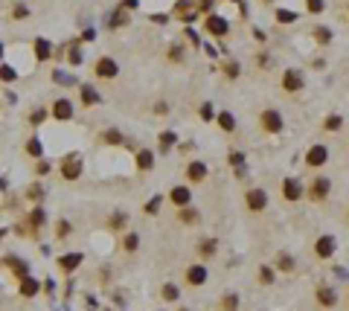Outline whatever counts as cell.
<instances>
[{
    "instance_id": "6da1fadb",
    "label": "cell",
    "mask_w": 349,
    "mask_h": 311,
    "mask_svg": "<svg viewBox=\"0 0 349 311\" xmlns=\"http://www.w3.org/2000/svg\"><path fill=\"white\" fill-rule=\"evenodd\" d=\"M81 169H84V160H81L79 151L67 154V157L61 160V166H58V172H61V177H64V181H79V177H81Z\"/></svg>"
},
{
    "instance_id": "7a4b0ae2",
    "label": "cell",
    "mask_w": 349,
    "mask_h": 311,
    "mask_svg": "<svg viewBox=\"0 0 349 311\" xmlns=\"http://www.w3.org/2000/svg\"><path fill=\"white\" fill-rule=\"evenodd\" d=\"M259 122H262V128H265L268 134H279V131H282V125H285V122H282V114H279V111H274V108H265V111H262V116H259Z\"/></svg>"
},
{
    "instance_id": "3957f363",
    "label": "cell",
    "mask_w": 349,
    "mask_h": 311,
    "mask_svg": "<svg viewBox=\"0 0 349 311\" xmlns=\"http://www.w3.org/2000/svg\"><path fill=\"white\" fill-rule=\"evenodd\" d=\"M329 189H332V181H329V177H323V174H317L312 184H309V198L320 204V201H326V198H329Z\"/></svg>"
},
{
    "instance_id": "277c9868",
    "label": "cell",
    "mask_w": 349,
    "mask_h": 311,
    "mask_svg": "<svg viewBox=\"0 0 349 311\" xmlns=\"http://www.w3.org/2000/svg\"><path fill=\"white\" fill-rule=\"evenodd\" d=\"M93 73H96V79H116V73H119V64H116L111 56H102L96 64H93Z\"/></svg>"
},
{
    "instance_id": "5b68a950",
    "label": "cell",
    "mask_w": 349,
    "mask_h": 311,
    "mask_svg": "<svg viewBox=\"0 0 349 311\" xmlns=\"http://www.w3.org/2000/svg\"><path fill=\"white\" fill-rule=\"evenodd\" d=\"M204 32L215 35V38H224V35L230 32V23H227V18H221V15H207V21H204Z\"/></svg>"
},
{
    "instance_id": "8992f818",
    "label": "cell",
    "mask_w": 349,
    "mask_h": 311,
    "mask_svg": "<svg viewBox=\"0 0 349 311\" xmlns=\"http://www.w3.org/2000/svg\"><path fill=\"white\" fill-rule=\"evenodd\" d=\"M335 250H337L335 236H320V239L314 242V256H317V259H332Z\"/></svg>"
},
{
    "instance_id": "52a82bcc",
    "label": "cell",
    "mask_w": 349,
    "mask_h": 311,
    "mask_svg": "<svg viewBox=\"0 0 349 311\" xmlns=\"http://www.w3.org/2000/svg\"><path fill=\"white\" fill-rule=\"evenodd\" d=\"M326 160H329V149H326V146H320V143H314L312 149L306 151V163H309L312 169H320V166H326Z\"/></svg>"
},
{
    "instance_id": "ba28073f",
    "label": "cell",
    "mask_w": 349,
    "mask_h": 311,
    "mask_svg": "<svg viewBox=\"0 0 349 311\" xmlns=\"http://www.w3.org/2000/svg\"><path fill=\"white\" fill-rule=\"evenodd\" d=\"M244 204H247L250 212H262V209H268V192L265 189H250L244 195Z\"/></svg>"
},
{
    "instance_id": "9c48e42d",
    "label": "cell",
    "mask_w": 349,
    "mask_h": 311,
    "mask_svg": "<svg viewBox=\"0 0 349 311\" xmlns=\"http://www.w3.org/2000/svg\"><path fill=\"white\" fill-rule=\"evenodd\" d=\"M50 114L56 116L58 122H70L73 119V102L70 99H56L53 108H50Z\"/></svg>"
},
{
    "instance_id": "30bf717a",
    "label": "cell",
    "mask_w": 349,
    "mask_h": 311,
    "mask_svg": "<svg viewBox=\"0 0 349 311\" xmlns=\"http://www.w3.org/2000/svg\"><path fill=\"white\" fill-rule=\"evenodd\" d=\"M302 73L300 70H285L282 73V91H288V93H297V91H302Z\"/></svg>"
},
{
    "instance_id": "8fae6325",
    "label": "cell",
    "mask_w": 349,
    "mask_h": 311,
    "mask_svg": "<svg viewBox=\"0 0 349 311\" xmlns=\"http://www.w3.org/2000/svg\"><path fill=\"white\" fill-rule=\"evenodd\" d=\"M282 198H285V201H300L302 198V184L297 177H285V181H282Z\"/></svg>"
},
{
    "instance_id": "7c38bea8",
    "label": "cell",
    "mask_w": 349,
    "mask_h": 311,
    "mask_svg": "<svg viewBox=\"0 0 349 311\" xmlns=\"http://www.w3.org/2000/svg\"><path fill=\"white\" fill-rule=\"evenodd\" d=\"M3 265L9 268L12 274H15V277L18 279H23V277H29V265H26V262H23L21 256H6V259H3Z\"/></svg>"
},
{
    "instance_id": "4fadbf2b",
    "label": "cell",
    "mask_w": 349,
    "mask_h": 311,
    "mask_svg": "<svg viewBox=\"0 0 349 311\" xmlns=\"http://www.w3.org/2000/svg\"><path fill=\"white\" fill-rule=\"evenodd\" d=\"M169 201H172L174 207H189V201H192L189 186H172L169 189Z\"/></svg>"
},
{
    "instance_id": "5bb4252c",
    "label": "cell",
    "mask_w": 349,
    "mask_h": 311,
    "mask_svg": "<svg viewBox=\"0 0 349 311\" xmlns=\"http://www.w3.org/2000/svg\"><path fill=\"white\" fill-rule=\"evenodd\" d=\"M79 99H81V105H88V108L102 102V96H99V91H96L93 84H79Z\"/></svg>"
},
{
    "instance_id": "9a60e30c",
    "label": "cell",
    "mask_w": 349,
    "mask_h": 311,
    "mask_svg": "<svg viewBox=\"0 0 349 311\" xmlns=\"http://www.w3.org/2000/svg\"><path fill=\"white\" fill-rule=\"evenodd\" d=\"M186 181H189V184H201V181H207V166H204L201 160L189 163V166H186Z\"/></svg>"
},
{
    "instance_id": "2e32d148",
    "label": "cell",
    "mask_w": 349,
    "mask_h": 311,
    "mask_svg": "<svg viewBox=\"0 0 349 311\" xmlns=\"http://www.w3.org/2000/svg\"><path fill=\"white\" fill-rule=\"evenodd\" d=\"M317 302H320L323 308H335L337 305V291L329 288V285H320V288H317Z\"/></svg>"
},
{
    "instance_id": "e0dca14e",
    "label": "cell",
    "mask_w": 349,
    "mask_h": 311,
    "mask_svg": "<svg viewBox=\"0 0 349 311\" xmlns=\"http://www.w3.org/2000/svg\"><path fill=\"white\" fill-rule=\"evenodd\" d=\"M172 12H174V18H181V21H192L198 15V6H192L189 0H178Z\"/></svg>"
},
{
    "instance_id": "ac0fdd59",
    "label": "cell",
    "mask_w": 349,
    "mask_h": 311,
    "mask_svg": "<svg viewBox=\"0 0 349 311\" xmlns=\"http://www.w3.org/2000/svg\"><path fill=\"white\" fill-rule=\"evenodd\" d=\"M84 262V256L81 253H64V256H58V268L64 271V274H70V271H76V268Z\"/></svg>"
},
{
    "instance_id": "d6986e66",
    "label": "cell",
    "mask_w": 349,
    "mask_h": 311,
    "mask_svg": "<svg viewBox=\"0 0 349 311\" xmlns=\"http://www.w3.org/2000/svg\"><path fill=\"white\" fill-rule=\"evenodd\" d=\"M32 53L38 61H47V58H53V44L47 41V38H35L32 41Z\"/></svg>"
},
{
    "instance_id": "ffe728a7",
    "label": "cell",
    "mask_w": 349,
    "mask_h": 311,
    "mask_svg": "<svg viewBox=\"0 0 349 311\" xmlns=\"http://www.w3.org/2000/svg\"><path fill=\"white\" fill-rule=\"evenodd\" d=\"M186 282H189V285H204V282H207V268L204 265H192L189 268V271H186Z\"/></svg>"
},
{
    "instance_id": "44dd1931",
    "label": "cell",
    "mask_w": 349,
    "mask_h": 311,
    "mask_svg": "<svg viewBox=\"0 0 349 311\" xmlns=\"http://www.w3.org/2000/svg\"><path fill=\"white\" fill-rule=\"evenodd\" d=\"M137 169L140 172H151V169H154V154H151V149L137 151Z\"/></svg>"
},
{
    "instance_id": "7402d4cb",
    "label": "cell",
    "mask_w": 349,
    "mask_h": 311,
    "mask_svg": "<svg viewBox=\"0 0 349 311\" xmlns=\"http://www.w3.org/2000/svg\"><path fill=\"white\" fill-rule=\"evenodd\" d=\"M215 122H219V128L221 131H227V134L236 131V116H233L230 111H219V114H215Z\"/></svg>"
},
{
    "instance_id": "603a6c76",
    "label": "cell",
    "mask_w": 349,
    "mask_h": 311,
    "mask_svg": "<svg viewBox=\"0 0 349 311\" xmlns=\"http://www.w3.org/2000/svg\"><path fill=\"white\" fill-rule=\"evenodd\" d=\"M128 21H131V15H128V9H125V6H119V9H116L114 15H111V21H108V26H111V29H119V26H125Z\"/></svg>"
},
{
    "instance_id": "cb8c5ba5",
    "label": "cell",
    "mask_w": 349,
    "mask_h": 311,
    "mask_svg": "<svg viewBox=\"0 0 349 311\" xmlns=\"http://www.w3.org/2000/svg\"><path fill=\"white\" fill-rule=\"evenodd\" d=\"M38 291H41L38 279H32V277H23L21 279V297H35Z\"/></svg>"
},
{
    "instance_id": "d4e9b609",
    "label": "cell",
    "mask_w": 349,
    "mask_h": 311,
    "mask_svg": "<svg viewBox=\"0 0 349 311\" xmlns=\"http://www.w3.org/2000/svg\"><path fill=\"white\" fill-rule=\"evenodd\" d=\"M178 218L184 221V224H198V221H201V212H198L195 207H181Z\"/></svg>"
},
{
    "instance_id": "484cf974",
    "label": "cell",
    "mask_w": 349,
    "mask_h": 311,
    "mask_svg": "<svg viewBox=\"0 0 349 311\" xmlns=\"http://www.w3.org/2000/svg\"><path fill=\"white\" fill-rule=\"evenodd\" d=\"M102 143H105V146H122V143H125V137H122L116 128H108V131L102 134Z\"/></svg>"
},
{
    "instance_id": "4316f807",
    "label": "cell",
    "mask_w": 349,
    "mask_h": 311,
    "mask_svg": "<svg viewBox=\"0 0 349 311\" xmlns=\"http://www.w3.org/2000/svg\"><path fill=\"white\" fill-rule=\"evenodd\" d=\"M26 154L35 157V160H41V157H44V146H41V140H38V137H32L29 143H26Z\"/></svg>"
},
{
    "instance_id": "83f0119b",
    "label": "cell",
    "mask_w": 349,
    "mask_h": 311,
    "mask_svg": "<svg viewBox=\"0 0 349 311\" xmlns=\"http://www.w3.org/2000/svg\"><path fill=\"white\" fill-rule=\"evenodd\" d=\"M323 128L326 131H340V128H343V116L340 114H329L323 119Z\"/></svg>"
},
{
    "instance_id": "f1b7e54d",
    "label": "cell",
    "mask_w": 349,
    "mask_h": 311,
    "mask_svg": "<svg viewBox=\"0 0 349 311\" xmlns=\"http://www.w3.org/2000/svg\"><path fill=\"white\" fill-rule=\"evenodd\" d=\"M219 308L221 311H239V297H236V294H224L219 302Z\"/></svg>"
},
{
    "instance_id": "f546056e",
    "label": "cell",
    "mask_w": 349,
    "mask_h": 311,
    "mask_svg": "<svg viewBox=\"0 0 349 311\" xmlns=\"http://www.w3.org/2000/svg\"><path fill=\"white\" fill-rule=\"evenodd\" d=\"M312 32H314V41H317V44H329V41H332V29H329V26H314Z\"/></svg>"
},
{
    "instance_id": "4dcf8cb0",
    "label": "cell",
    "mask_w": 349,
    "mask_h": 311,
    "mask_svg": "<svg viewBox=\"0 0 349 311\" xmlns=\"http://www.w3.org/2000/svg\"><path fill=\"white\" fill-rule=\"evenodd\" d=\"M81 58H84V56H81L79 41H76V44H70V47H67V61L73 64V67H76V64H81Z\"/></svg>"
},
{
    "instance_id": "1f68e13d",
    "label": "cell",
    "mask_w": 349,
    "mask_h": 311,
    "mask_svg": "<svg viewBox=\"0 0 349 311\" xmlns=\"http://www.w3.org/2000/svg\"><path fill=\"white\" fill-rule=\"evenodd\" d=\"M277 268L279 271H285V274H291V271H294V256L291 253H279L277 256Z\"/></svg>"
},
{
    "instance_id": "d6a6232c",
    "label": "cell",
    "mask_w": 349,
    "mask_h": 311,
    "mask_svg": "<svg viewBox=\"0 0 349 311\" xmlns=\"http://www.w3.org/2000/svg\"><path fill=\"white\" fill-rule=\"evenodd\" d=\"M122 247H125L128 253H134L140 247V236L137 233H125V236H122Z\"/></svg>"
},
{
    "instance_id": "836d02e7",
    "label": "cell",
    "mask_w": 349,
    "mask_h": 311,
    "mask_svg": "<svg viewBox=\"0 0 349 311\" xmlns=\"http://www.w3.org/2000/svg\"><path fill=\"white\" fill-rule=\"evenodd\" d=\"M215 247H219V244H215V239H204V242H201V247H198L201 259H209V256L215 253Z\"/></svg>"
},
{
    "instance_id": "e575fe53",
    "label": "cell",
    "mask_w": 349,
    "mask_h": 311,
    "mask_svg": "<svg viewBox=\"0 0 349 311\" xmlns=\"http://www.w3.org/2000/svg\"><path fill=\"white\" fill-rule=\"evenodd\" d=\"M227 163H230L233 169H236V172H239V169H244V151H230V157H227Z\"/></svg>"
},
{
    "instance_id": "d590c367",
    "label": "cell",
    "mask_w": 349,
    "mask_h": 311,
    "mask_svg": "<svg viewBox=\"0 0 349 311\" xmlns=\"http://www.w3.org/2000/svg\"><path fill=\"white\" fill-rule=\"evenodd\" d=\"M178 297H181V288H178V285H174V282H166V285H163V300H178Z\"/></svg>"
},
{
    "instance_id": "8d00e7d4",
    "label": "cell",
    "mask_w": 349,
    "mask_h": 311,
    "mask_svg": "<svg viewBox=\"0 0 349 311\" xmlns=\"http://www.w3.org/2000/svg\"><path fill=\"white\" fill-rule=\"evenodd\" d=\"M221 70H224V76H227V79H239V61H224V64H221Z\"/></svg>"
},
{
    "instance_id": "74e56055",
    "label": "cell",
    "mask_w": 349,
    "mask_h": 311,
    "mask_svg": "<svg viewBox=\"0 0 349 311\" xmlns=\"http://www.w3.org/2000/svg\"><path fill=\"white\" fill-rule=\"evenodd\" d=\"M157 143H160V149H172L174 143H178V134H174V131H163Z\"/></svg>"
},
{
    "instance_id": "f35d334b",
    "label": "cell",
    "mask_w": 349,
    "mask_h": 311,
    "mask_svg": "<svg viewBox=\"0 0 349 311\" xmlns=\"http://www.w3.org/2000/svg\"><path fill=\"white\" fill-rule=\"evenodd\" d=\"M297 21V12L291 9H277V23H294Z\"/></svg>"
},
{
    "instance_id": "ab89813d",
    "label": "cell",
    "mask_w": 349,
    "mask_h": 311,
    "mask_svg": "<svg viewBox=\"0 0 349 311\" xmlns=\"http://www.w3.org/2000/svg\"><path fill=\"white\" fill-rule=\"evenodd\" d=\"M18 79V70L9 67V64H0V81H15Z\"/></svg>"
},
{
    "instance_id": "60d3db41",
    "label": "cell",
    "mask_w": 349,
    "mask_h": 311,
    "mask_svg": "<svg viewBox=\"0 0 349 311\" xmlns=\"http://www.w3.org/2000/svg\"><path fill=\"white\" fill-rule=\"evenodd\" d=\"M44 221H47V215H44V209L41 207H35L32 212H29V224H32V227H41Z\"/></svg>"
},
{
    "instance_id": "b9f144b4",
    "label": "cell",
    "mask_w": 349,
    "mask_h": 311,
    "mask_svg": "<svg viewBox=\"0 0 349 311\" xmlns=\"http://www.w3.org/2000/svg\"><path fill=\"white\" fill-rule=\"evenodd\" d=\"M306 9L312 12V15H320L326 9V0H306Z\"/></svg>"
},
{
    "instance_id": "7bdbcfd3",
    "label": "cell",
    "mask_w": 349,
    "mask_h": 311,
    "mask_svg": "<svg viewBox=\"0 0 349 311\" xmlns=\"http://www.w3.org/2000/svg\"><path fill=\"white\" fill-rule=\"evenodd\" d=\"M26 198H29V201H35V204H38V201L44 198V189H41V186H38V184H32V186H29V189H26Z\"/></svg>"
},
{
    "instance_id": "ee69618b",
    "label": "cell",
    "mask_w": 349,
    "mask_h": 311,
    "mask_svg": "<svg viewBox=\"0 0 349 311\" xmlns=\"http://www.w3.org/2000/svg\"><path fill=\"white\" fill-rule=\"evenodd\" d=\"M44 119H47V108H35L32 114H29V122H32V125H41Z\"/></svg>"
},
{
    "instance_id": "f6af8a7d",
    "label": "cell",
    "mask_w": 349,
    "mask_h": 311,
    "mask_svg": "<svg viewBox=\"0 0 349 311\" xmlns=\"http://www.w3.org/2000/svg\"><path fill=\"white\" fill-rule=\"evenodd\" d=\"M169 61H184V47H181V44L169 47Z\"/></svg>"
},
{
    "instance_id": "bcb514c9",
    "label": "cell",
    "mask_w": 349,
    "mask_h": 311,
    "mask_svg": "<svg viewBox=\"0 0 349 311\" xmlns=\"http://www.w3.org/2000/svg\"><path fill=\"white\" fill-rule=\"evenodd\" d=\"M146 212H149V215H157V212H160V198H151V201H146Z\"/></svg>"
},
{
    "instance_id": "7dc6e473",
    "label": "cell",
    "mask_w": 349,
    "mask_h": 311,
    "mask_svg": "<svg viewBox=\"0 0 349 311\" xmlns=\"http://www.w3.org/2000/svg\"><path fill=\"white\" fill-rule=\"evenodd\" d=\"M53 81H58V84H73V76H70V73H61V70H56V73H53Z\"/></svg>"
},
{
    "instance_id": "c3c4849f",
    "label": "cell",
    "mask_w": 349,
    "mask_h": 311,
    "mask_svg": "<svg viewBox=\"0 0 349 311\" xmlns=\"http://www.w3.org/2000/svg\"><path fill=\"white\" fill-rule=\"evenodd\" d=\"M125 212H114V215H111V227H114V230H119V227H122V224H125Z\"/></svg>"
},
{
    "instance_id": "681fc988",
    "label": "cell",
    "mask_w": 349,
    "mask_h": 311,
    "mask_svg": "<svg viewBox=\"0 0 349 311\" xmlns=\"http://www.w3.org/2000/svg\"><path fill=\"white\" fill-rule=\"evenodd\" d=\"M67 233H70V224L67 221H58L56 224V239H67Z\"/></svg>"
},
{
    "instance_id": "f907efd6",
    "label": "cell",
    "mask_w": 349,
    "mask_h": 311,
    "mask_svg": "<svg viewBox=\"0 0 349 311\" xmlns=\"http://www.w3.org/2000/svg\"><path fill=\"white\" fill-rule=\"evenodd\" d=\"M259 279H262V282H265V285H271V282H274V271H271V268H262V271H259Z\"/></svg>"
},
{
    "instance_id": "816d5d0a",
    "label": "cell",
    "mask_w": 349,
    "mask_h": 311,
    "mask_svg": "<svg viewBox=\"0 0 349 311\" xmlns=\"http://www.w3.org/2000/svg\"><path fill=\"white\" fill-rule=\"evenodd\" d=\"M212 3H215V0H201V3H195V6H198V12H204V15H212Z\"/></svg>"
},
{
    "instance_id": "f5cc1de1",
    "label": "cell",
    "mask_w": 349,
    "mask_h": 311,
    "mask_svg": "<svg viewBox=\"0 0 349 311\" xmlns=\"http://www.w3.org/2000/svg\"><path fill=\"white\" fill-rule=\"evenodd\" d=\"M35 174H38V177L50 174V163H47V160H38V166H35Z\"/></svg>"
},
{
    "instance_id": "db71d44e",
    "label": "cell",
    "mask_w": 349,
    "mask_h": 311,
    "mask_svg": "<svg viewBox=\"0 0 349 311\" xmlns=\"http://www.w3.org/2000/svg\"><path fill=\"white\" fill-rule=\"evenodd\" d=\"M212 116H215V114H212V105L204 102V105H201V119H212Z\"/></svg>"
},
{
    "instance_id": "11a10c76",
    "label": "cell",
    "mask_w": 349,
    "mask_h": 311,
    "mask_svg": "<svg viewBox=\"0 0 349 311\" xmlns=\"http://www.w3.org/2000/svg\"><path fill=\"white\" fill-rule=\"evenodd\" d=\"M12 15H15V18H26V15H29V9H26L23 3H18V6H15V12H12Z\"/></svg>"
},
{
    "instance_id": "9f6ffc18",
    "label": "cell",
    "mask_w": 349,
    "mask_h": 311,
    "mask_svg": "<svg viewBox=\"0 0 349 311\" xmlns=\"http://www.w3.org/2000/svg\"><path fill=\"white\" fill-rule=\"evenodd\" d=\"M166 111H169V105H166V102H157V105H154V114H166Z\"/></svg>"
},
{
    "instance_id": "6f0895ef",
    "label": "cell",
    "mask_w": 349,
    "mask_h": 311,
    "mask_svg": "<svg viewBox=\"0 0 349 311\" xmlns=\"http://www.w3.org/2000/svg\"><path fill=\"white\" fill-rule=\"evenodd\" d=\"M259 67H271V58H268V53H262V56H259Z\"/></svg>"
},
{
    "instance_id": "680465c9",
    "label": "cell",
    "mask_w": 349,
    "mask_h": 311,
    "mask_svg": "<svg viewBox=\"0 0 349 311\" xmlns=\"http://www.w3.org/2000/svg\"><path fill=\"white\" fill-rule=\"evenodd\" d=\"M186 35H189V41H192V44H201V41H198V35H195V29H186Z\"/></svg>"
},
{
    "instance_id": "91938a15",
    "label": "cell",
    "mask_w": 349,
    "mask_h": 311,
    "mask_svg": "<svg viewBox=\"0 0 349 311\" xmlns=\"http://www.w3.org/2000/svg\"><path fill=\"white\" fill-rule=\"evenodd\" d=\"M122 6H125V9H134V6H137V0H122Z\"/></svg>"
},
{
    "instance_id": "94428289",
    "label": "cell",
    "mask_w": 349,
    "mask_h": 311,
    "mask_svg": "<svg viewBox=\"0 0 349 311\" xmlns=\"http://www.w3.org/2000/svg\"><path fill=\"white\" fill-rule=\"evenodd\" d=\"M6 233H9V230H6V227H0V239H3V236H6Z\"/></svg>"
},
{
    "instance_id": "6125c7cd",
    "label": "cell",
    "mask_w": 349,
    "mask_h": 311,
    "mask_svg": "<svg viewBox=\"0 0 349 311\" xmlns=\"http://www.w3.org/2000/svg\"><path fill=\"white\" fill-rule=\"evenodd\" d=\"M0 58H3V41H0Z\"/></svg>"
},
{
    "instance_id": "be15d7a7",
    "label": "cell",
    "mask_w": 349,
    "mask_h": 311,
    "mask_svg": "<svg viewBox=\"0 0 349 311\" xmlns=\"http://www.w3.org/2000/svg\"><path fill=\"white\" fill-rule=\"evenodd\" d=\"M184 311H189V308H184Z\"/></svg>"
},
{
    "instance_id": "e7e4bbea",
    "label": "cell",
    "mask_w": 349,
    "mask_h": 311,
    "mask_svg": "<svg viewBox=\"0 0 349 311\" xmlns=\"http://www.w3.org/2000/svg\"><path fill=\"white\" fill-rule=\"evenodd\" d=\"M239 3H242V0H239Z\"/></svg>"
}]
</instances>
